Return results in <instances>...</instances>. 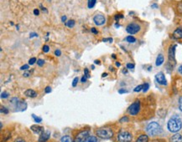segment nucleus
I'll list each match as a JSON object with an SVG mask.
<instances>
[{"instance_id":"obj_1","label":"nucleus","mask_w":182,"mask_h":142,"mask_svg":"<svg viewBox=\"0 0 182 142\" xmlns=\"http://www.w3.org/2000/svg\"><path fill=\"white\" fill-rule=\"evenodd\" d=\"M167 128L171 133H178L182 129V120L178 115H175L169 118L167 123Z\"/></svg>"},{"instance_id":"obj_2","label":"nucleus","mask_w":182,"mask_h":142,"mask_svg":"<svg viewBox=\"0 0 182 142\" xmlns=\"http://www.w3.org/2000/svg\"><path fill=\"white\" fill-rule=\"evenodd\" d=\"M146 131L149 136H156L162 133L163 129L161 125L157 122H150L146 127Z\"/></svg>"},{"instance_id":"obj_3","label":"nucleus","mask_w":182,"mask_h":142,"mask_svg":"<svg viewBox=\"0 0 182 142\" xmlns=\"http://www.w3.org/2000/svg\"><path fill=\"white\" fill-rule=\"evenodd\" d=\"M97 135L102 139H110L113 137V132L110 128L104 127V128H101L97 130Z\"/></svg>"},{"instance_id":"obj_4","label":"nucleus","mask_w":182,"mask_h":142,"mask_svg":"<svg viewBox=\"0 0 182 142\" xmlns=\"http://www.w3.org/2000/svg\"><path fill=\"white\" fill-rule=\"evenodd\" d=\"M175 48H176V44H174V45H171L169 49V53H168L169 62H168V65H167L166 68H168L169 66H170V69H173L174 66H175Z\"/></svg>"},{"instance_id":"obj_5","label":"nucleus","mask_w":182,"mask_h":142,"mask_svg":"<svg viewBox=\"0 0 182 142\" xmlns=\"http://www.w3.org/2000/svg\"><path fill=\"white\" fill-rule=\"evenodd\" d=\"M132 140L133 136L129 131H121L117 135V141L119 142H131Z\"/></svg>"},{"instance_id":"obj_6","label":"nucleus","mask_w":182,"mask_h":142,"mask_svg":"<svg viewBox=\"0 0 182 142\" xmlns=\"http://www.w3.org/2000/svg\"><path fill=\"white\" fill-rule=\"evenodd\" d=\"M140 110V101L137 100L130 105L128 109V112L131 116H136Z\"/></svg>"},{"instance_id":"obj_7","label":"nucleus","mask_w":182,"mask_h":142,"mask_svg":"<svg viewBox=\"0 0 182 142\" xmlns=\"http://www.w3.org/2000/svg\"><path fill=\"white\" fill-rule=\"evenodd\" d=\"M11 103L14 104V105L16 106V110H20V111H23L25 110L26 108H27V105H26V103L23 100H19L17 98H13L10 100Z\"/></svg>"},{"instance_id":"obj_8","label":"nucleus","mask_w":182,"mask_h":142,"mask_svg":"<svg viewBox=\"0 0 182 142\" xmlns=\"http://www.w3.org/2000/svg\"><path fill=\"white\" fill-rule=\"evenodd\" d=\"M126 31L130 35H135V34L139 33L140 31V26L138 24L132 23V24H129V25L127 26Z\"/></svg>"},{"instance_id":"obj_9","label":"nucleus","mask_w":182,"mask_h":142,"mask_svg":"<svg viewBox=\"0 0 182 142\" xmlns=\"http://www.w3.org/2000/svg\"><path fill=\"white\" fill-rule=\"evenodd\" d=\"M89 137V131L88 130H84L78 134L76 137V142H84Z\"/></svg>"},{"instance_id":"obj_10","label":"nucleus","mask_w":182,"mask_h":142,"mask_svg":"<svg viewBox=\"0 0 182 142\" xmlns=\"http://www.w3.org/2000/svg\"><path fill=\"white\" fill-rule=\"evenodd\" d=\"M155 79L157 83L161 85H167V80H166V79H165L164 73L160 72V73L156 74Z\"/></svg>"},{"instance_id":"obj_11","label":"nucleus","mask_w":182,"mask_h":142,"mask_svg":"<svg viewBox=\"0 0 182 142\" xmlns=\"http://www.w3.org/2000/svg\"><path fill=\"white\" fill-rule=\"evenodd\" d=\"M93 21L97 25H103L106 22V18L103 14H97L93 18Z\"/></svg>"},{"instance_id":"obj_12","label":"nucleus","mask_w":182,"mask_h":142,"mask_svg":"<svg viewBox=\"0 0 182 142\" xmlns=\"http://www.w3.org/2000/svg\"><path fill=\"white\" fill-rule=\"evenodd\" d=\"M51 136V132L50 131H44L41 134V135L39 138V142H46L49 140V138Z\"/></svg>"},{"instance_id":"obj_13","label":"nucleus","mask_w":182,"mask_h":142,"mask_svg":"<svg viewBox=\"0 0 182 142\" xmlns=\"http://www.w3.org/2000/svg\"><path fill=\"white\" fill-rule=\"evenodd\" d=\"M169 142H182V135L175 133L169 138Z\"/></svg>"},{"instance_id":"obj_14","label":"nucleus","mask_w":182,"mask_h":142,"mask_svg":"<svg viewBox=\"0 0 182 142\" xmlns=\"http://www.w3.org/2000/svg\"><path fill=\"white\" fill-rule=\"evenodd\" d=\"M173 39H182V29L178 28L173 33Z\"/></svg>"},{"instance_id":"obj_15","label":"nucleus","mask_w":182,"mask_h":142,"mask_svg":"<svg viewBox=\"0 0 182 142\" xmlns=\"http://www.w3.org/2000/svg\"><path fill=\"white\" fill-rule=\"evenodd\" d=\"M165 61V58H164V55L162 54H160L159 55L157 56V59H156L155 61V65L156 66H160Z\"/></svg>"},{"instance_id":"obj_16","label":"nucleus","mask_w":182,"mask_h":142,"mask_svg":"<svg viewBox=\"0 0 182 142\" xmlns=\"http://www.w3.org/2000/svg\"><path fill=\"white\" fill-rule=\"evenodd\" d=\"M30 129L35 132V134H40L43 133V128L41 126H39V125H32L30 127Z\"/></svg>"},{"instance_id":"obj_17","label":"nucleus","mask_w":182,"mask_h":142,"mask_svg":"<svg viewBox=\"0 0 182 142\" xmlns=\"http://www.w3.org/2000/svg\"><path fill=\"white\" fill-rule=\"evenodd\" d=\"M25 95L28 97H30V98H35L37 96V94L35 90H27L25 91Z\"/></svg>"},{"instance_id":"obj_18","label":"nucleus","mask_w":182,"mask_h":142,"mask_svg":"<svg viewBox=\"0 0 182 142\" xmlns=\"http://www.w3.org/2000/svg\"><path fill=\"white\" fill-rule=\"evenodd\" d=\"M149 141V136L146 135H140L138 139L136 142H148Z\"/></svg>"},{"instance_id":"obj_19","label":"nucleus","mask_w":182,"mask_h":142,"mask_svg":"<svg viewBox=\"0 0 182 142\" xmlns=\"http://www.w3.org/2000/svg\"><path fill=\"white\" fill-rule=\"evenodd\" d=\"M126 41L127 42H129V43H134L135 41H136V39H135L134 36H128V37H126Z\"/></svg>"},{"instance_id":"obj_20","label":"nucleus","mask_w":182,"mask_h":142,"mask_svg":"<svg viewBox=\"0 0 182 142\" xmlns=\"http://www.w3.org/2000/svg\"><path fill=\"white\" fill-rule=\"evenodd\" d=\"M84 142H97V139L95 136H89Z\"/></svg>"},{"instance_id":"obj_21","label":"nucleus","mask_w":182,"mask_h":142,"mask_svg":"<svg viewBox=\"0 0 182 142\" xmlns=\"http://www.w3.org/2000/svg\"><path fill=\"white\" fill-rule=\"evenodd\" d=\"M61 142H71V138L69 135H64L61 138Z\"/></svg>"},{"instance_id":"obj_22","label":"nucleus","mask_w":182,"mask_h":142,"mask_svg":"<svg viewBox=\"0 0 182 142\" xmlns=\"http://www.w3.org/2000/svg\"><path fill=\"white\" fill-rule=\"evenodd\" d=\"M96 2H97V0H88V8L89 9L93 8L95 6Z\"/></svg>"},{"instance_id":"obj_23","label":"nucleus","mask_w":182,"mask_h":142,"mask_svg":"<svg viewBox=\"0 0 182 142\" xmlns=\"http://www.w3.org/2000/svg\"><path fill=\"white\" fill-rule=\"evenodd\" d=\"M65 25L67 26L68 28H72V27L75 26V21L71 19V20H69V21H67L65 23Z\"/></svg>"},{"instance_id":"obj_24","label":"nucleus","mask_w":182,"mask_h":142,"mask_svg":"<svg viewBox=\"0 0 182 142\" xmlns=\"http://www.w3.org/2000/svg\"><path fill=\"white\" fill-rule=\"evenodd\" d=\"M32 117L34 118V121H35L36 123H40V122L42 121V119H41L40 117L36 116H35V115H34V114L32 115Z\"/></svg>"},{"instance_id":"obj_25","label":"nucleus","mask_w":182,"mask_h":142,"mask_svg":"<svg viewBox=\"0 0 182 142\" xmlns=\"http://www.w3.org/2000/svg\"><path fill=\"white\" fill-rule=\"evenodd\" d=\"M143 85H138L137 87H135L134 90V92H139V91H141L142 90H143Z\"/></svg>"},{"instance_id":"obj_26","label":"nucleus","mask_w":182,"mask_h":142,"mask_svg":"<svg viewBox=\"0 0 182 142\" xmlns=\"http://www.w3.org/2000/svg\"><path fill=\"white\" fill-rule=\"evenodd\" d=\"M178 104H179V109H180V110L182 112V96H181V97L179 98Z\"/></svg>"},{"instance_id":"obj_27","label":"nucleus","mask_w":182,"mask_h":142,"mask_svg":"<svg viewBox=\"0 0 182 142\" xmlns=\"http://www.w3.org/2000/svg\"><path fill=\"white\" fill-rule=\"evenodd\" d=\"M149 85L148 83H145V84H143V92H147L148 90H149Z\"/></svg>"},{"instance_id":"obj_28","label":"nucleus","mask_w":182,"mask_h":142,"mask_svg":"<svg viewBox=\"0 0 182 142\" xmlns=\"http://www.w3.org/2000/svg\"><path fill=\"white\" fill-rule=\"evenodd\" d=\"M84 75L86 76L87 78H90V74H89V70H88V69H84Z\"/></svg>"},{"instance_id":"obj_29","label":"nucleus","mask_w":182,"mask_h":142,"mask_svg":"<svg viewBox=\"0 0 182 142\" xmlns=\"http://www.w3.org/2000/svg\"><path fill=\"white\" fill-rule=\"evenodd\" d=\"M8 97H9V94L6 93V92H4V93L1 94V98H2V99H6V98H8Z\"/></svg>"},{"instance_id":"obj_30","label":"nucleus","mask_w":182,"mask_h":142,"mask_svg":"<svg viewBox=\"0 0 182 142\" xmlns=\"http://www.w3.org/2000/svg\"><path fill=\"white\" fill-rule=\"evenodd\" d=\"M77 83H78V77H76L73 79V82H72V86H73V87L77 86Z\"/></svg>"},{"instance_id":"obj_31","label":"nucleus","mask_w":182,"mask_h":142,"mask_svg":"<svg viewBox=\"0 0 182 142\" xmlns=\"http://www.w3.org/2000/svg\"><path fill=\"white\" fill-rule=\"evenodd\" d=\"M35 62H36V59L35 58H31L30 60H29V65H34Z\"/></svg>"},{"instance_id":"obj_32","label":"nucleus","mask_w":182,"mask_h":142,"mask_svg":"<svg viewBox=\"0 0 182 142\" xmlns=\"http://www.w3.org/2000/svg\"><path fill=\"white\" fill-rule=\"evenodd\" d=\"M127 68L129 69H133L134 68V65L132 63H129V64H127Z\"/></svg>"},{"instance_id":"obj_33","label":"nucleus","mask_w":182,"mask_h":142,"mask_svg":"<svg viewBox=\"0 0 182 142\" xmlns=\"http://www.w3.org/2000/svg\"><path fill=\"white\" fill-rule=\"evenodd\" d=\"M37 64H38V65L39 66H43L44 65H45V61L43 60H38V61H37Z\"/></svg>"},{"instance_id":"obj_34","label":"nucleus","mask_w":182,"mask_h":142,"mask_svg":"<svg viewBox=\"0 0 182 142\" xmlns=\"http://www.w3.org/2000/svg\"><path fill=\"white\" fill-rule=\"evenodd\" d=\"M1 112L2 113H5V114H8V110L6 109L5 107H4V106H1Z\"/></svg>"},{"instance_id":"obj_35","label":"nucleus","mask_w":182,"mask_h":142,"mask_svg":"<svg viewBox=\"0 0 182 142\" xmlns=\"http://www.w3.org/2000/svg\"><path fill=\"white\" fill-rule=\"evenodd\" d=\"M29 65H23V66H21V68H20V69L21 70H25V69H29Z\"/></svg>"},{"instance_id":"obj_36","label":"nucleus","mask_w":182,"mask_h":142,"mask_svg":"<svg viewBox=\"0 0 182 142\" xmlns=\"http://www.w3.org/2000/svg\"><path fill=\"white\" fill-rule=\"evenodd\" d=\"M43 50H44V52L47 53V52H49V50H50V48H49L48 45H45V46L43 47Z\"/></svg>"},{"instance_id":"obj_37","label":"nucleus","mask_w":182,"mask_h":142,"mask_svg":"<svg viewBox=\"0 0 182 142\" xmlns=\"http://www.w3.org/2000/svg\"><path fill=\"white\" fill-rule=\"evenodd\" d=\"M45 93H50V92H51V88L50 86H47L46 88H45Z\"/></svg>"},{"instance_id":"obj_38","label":"nucleus","mask_w":182,"mask_h":142,"mask_svg":"<svg viewBox=\"0 0 182 142\" xmlns=\"http://www.w3.org/2000/svg\"><path fill=\"white\" fill-rule=\"evenodd\" d=\"M14 142H26L25 140H23L22 138H17L15 141H14Z\"/></svg>"},{"instance_id":"obj_39","label":"nucleus","mask_w":182,"mask_h":142,"mask_svg":"<svg viewBox=\"0 0 182 142\" xmlns=\"http://www.w3.org/2000/svg\"><path fill=\"white\" fill-rule=\"evenodd\" d=\"M123 121H129V118L127 116L123 117L121 120H120V122H123Z\"/></svg>"},{"instance_id":"obj_40","label":"nucleus","mask_w":182,"mask_h":142,"mask_svg":"<svg viewBox=\"0 0 182 142\" xmlns=\"http://www.w3.org/2000/svg\"><path fill=\"white\" fill-rule=\"evenodd\" d=\"M91 33H93L94 35H97V34H98V32H97V30L95 28H91Z\"/></svg>"},{"instance_id":"obj_41","label":"nucleus","mask_w":182,"mask_h":142,"mask_svg":"<svg viewBox=\"0 0 182 142\" xmlns=\"http://www.w3.org/2000/svg\"><path fill=\"white\" fill-rule=\"evenodd\" d=\"M55 54L56 56H60L61 54V50H59V49H57V50H56V52H55Z\"/></svg>"},{"instance_id":"obj_42","label":"nucleus","mask_w":182,"mask_h":142,"mask_svg":"<svg viewBox=\"0 0 182 142\" xmlns=\"http://www.w3.org/2000/svg\"><path fill=\"white\" fill-rule=\"evenodd\" d=\"M34 13H35V15H39V9H35V10H34Z\"/></svg>"},{"instance_id":"obj_43","label":"nucleus","mask_w":182,"mask_h":142,"mask_svg":"<svg viewBox=\"0 0 182 142\" xmlns=\"http://www.w3.org/2000/svg\"><path fill=\"white\" fill-rule=\"evenodd\" d=\"M118 93H119V94H123V93H127V90H118Z\"/></svg>"},{"instance_id":"obj_44","label":"nucleus","mask_w":182,"mask_h":142,"mask_svg":"<svg viewBox=\"0 0 182 142\" xmlns=\"http://www.w3.org/2000/svg\"><path fill=\"white\" fill-rule=\"evenodd\" d=\"M38 36V35L37 34H35V33H32V34H30V38H33V37H37Z\"/></svg>"},{"instance_id":"obj_45","label":"nucleus","mask_w":182,"mask_h":142,"mask_svg":"<svg viewBox=\"0 0 182 142\" xmlns=\"http://www.w3.org/2000/svg\"><path fill=\"white\" fill-rule=\"evenodd\" d=\"M178 71H179V73L180 74H182V65H181L179 68H178Z\"/></svg>"},{"instance_id":"obj_46","label":"nucleus","mask_w":182,"mask_h":142,"mask_svg":"<svg viewBox=\"0 0 182 142\" xmlns=\"http://www.w3.org/2000/svg\"><path fill=\"white\" fill-rule=\"evenodd\" d=\"M87 78L86 77L85 75H84V76H83V77H82V83H84V82H86V81H87Z\"/></svg>"},{"instance_id":"obj_47","label":"nucleus","mask_w":182,"mask_h":142,"mask_svg":"<svg viewBox=\"0 0 182 142\" xmlns=\"http://www.w3.org/2000/svg\"><path fill=\"white\" fill-rule=\"evenodd\" d=\"M25 77H28L29 75H30V72H25V73H24V74H23Z\"/></svg>"},{"instance_id":"obj_48","label":"nucleus","mask_w":182,"mask_h":142,"mask_svg":"<svg viewBox=\"0 0 182 142\" xmlns=\"http://www.w3.org/2000/svg\"><path fill=\"white\" fill-rule=\"evenodd\" d=\"M152 142H165V141H163V140H155Z\"/></svg>"},{"instance_id":"obj_49","label":"nucleus","mask_w":182,"mask_h":142,"mask_svg":"<svg viewBox=\"0 0 182 142\" xmlns=\"http://www.w3.org/2000/svg\"><path fill=\"white\" fill-rule=\"evenodd\" d=\"M61 20H62V22H65V20H66V17H65V16H63V17L61 18Z\"/></svg>"},{"instance_id":"obj_50","label":"nucleus","mask_w":182,"mask_h":142,"mask_svg":"<svg viewBox=\"0 0 182 142\" xmlns=\"http://www.w3.org/2000/svg\"><path fill=\"white\" fill-rule=\"evenodd\" d=\"M120 63H119V62H117V63H116V66H117V67H120Z\"/></svg>"},{"instance_id":"obj_51","label":"nucleus","mask_w":182,"mask_h":142,"mask_svg":"<svg viewBox=\"0 0 182 142\" xmlns=\"http://www.w3.org/2000/svg\"><path fill=\"white\" fill-rule=\"evenodd\" d=\"M123 74H127V73H128V71H127V69H123Z\"/></svg>"},{"instance_id":"obj_52","label":"nucleus","mask_w":182,"mask_h":142,"mask_svg":"<svg viewBox=\"0 0 182 142\" xmlns=\"http://www.w3.org/2000/svg\"><path fill=\"white\" fill-rule=\"evenodd\" d=\"M107 75H108V74L104 73V74H103V75H102V76H103V77H105V76H107Z\"/></svg>"},{"instance_id":"obj_53","label":"nucleus","mask_w":182,"mask_h":142,"mask_svg":"<svg viewBox=\"0 0 182 142\" xmlns=\"http://www.w3.org/2000/svg\"><path fill=\"white\" fill-rule=\"evenodd\" d=\"M94 63H95V64H100V61L99 60H95V61H94Z\"/></svg>"},{"instance_id":"obj_54","label":"nucleus","mask_w":182,"mask_h":142,"mask_svg":"<svg viewBox=\"0 0 182 142\" xmlns=\"http://www.w3.org/2000/svg\"><path fill=\"white\" fill-rule=\"evenodd\" d=\"M113 59H116V55H115V54H113Z\"/></svg>"}]
</instances>
